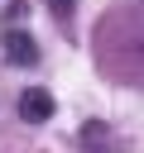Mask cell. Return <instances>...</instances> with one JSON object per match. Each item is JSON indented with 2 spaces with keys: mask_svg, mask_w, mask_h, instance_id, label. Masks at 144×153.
Returning <instances> with one entry per match:
<instances>
[{
  "mask_svg": "<svg viewBox=\"0 0 144 153\" xmlns=\"http://www.w3.org/2000/svg\"><path fill=\"white\" fill-rule=\"evenodd\" d=\"M19 115H24L29 124H43V120L53 115V96H48L43 86H29V91H19Z\"/></svg>",
  "mask_w": 144,
  "mask_h": 153,
  "instance_id": "2",
  "label": "cell"
},
{
  "mask_svg": "<svg viewBox=\"0 0 144 153\" xmlns=\"http://www.w3.org/2000/svg\"><path fill=\"white\" fill-rule=\"evenodd\" d=\"M0 53H5V62H14V67H34V62H38V43H34L24 29H5Z\"/></svg>",
  "mask_w": 144,
  "mask_h": 153,
  "instance_id": "1",
  "label": "cell"
},
{
  "mask_svg": "<svg viewBox=\"0 0 144 153\" xmlns=\"http://www.w3.org/2000/svg\"><path fill=\"white\" fill-rule=\"evenodd\" d=\"M24 14H29V5L19 0V5H10V10H5V24H14V19H24Z\"/></svg>",
  "mask_w": 144,
  "mask_h": 153,
  "instance_id": "5",
  "label": "cell"
},
{
  "mask_svg": "<svg viewBox=\"0 0 144 153\" xmlns=\"http://www.w3.org/2000/svg\"><path fill=\"white\" fill-rule=\"evenodd\" d=\"M101 139H106V124H86V129H82V143H91V148H96Z\"/></svg>",
  "mask_w": 144,
  "mask_h": 153,
  "instance_id": "3",
  "label": "cell"
},
{
  "mask_svg": "<svg viewBox=\"0 0 144 153\" xmlns=\"http://www.w3.org/2000/svg\"><path fill=\"white\" fill-rule=\"evenodd\" d=\"M72 5H77V0H48V10H53L58 19H67V14H72Z\"/></svg>",
  "mask_w": 144,
  "mask_h": 153,
  "instance_id": "4",
  "label": "cell"
}]
</instances>
